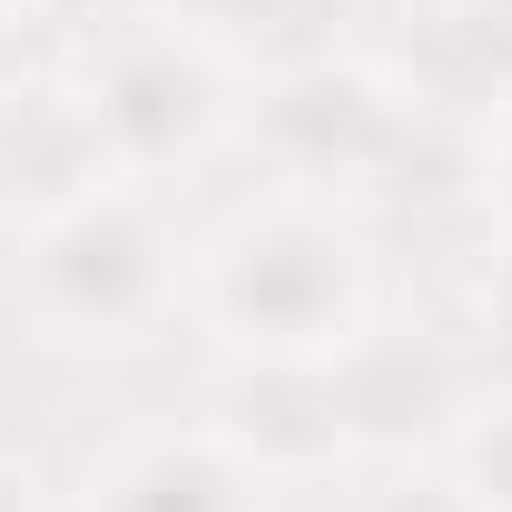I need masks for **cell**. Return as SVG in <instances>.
Returning a JSON list of instances; mask_svg holds the SVG:
<instances>
[{
	"mask_svg": "<svg viewBox=\"0 0 512 512\" xmlns=\"http://www.w3.org/2000/svg\"><path fill=\"white\" fill-rule=\"evenodd\" d=\"M188 316L227 365H335L375 325V266L325 197H256L188 247Z\"/></svg>",
	"mask_w": 512,
	"mask_h": 512,
	"instance_id": "1",
	"label": "cell"
},
{
	"mask_svg": "<svg viewBox=\"0 0 512 512\" xmlns=\"http://www.w3.org/2000/svg\"><path fill=\"white\" fill-rule=\"evenodd\" d=\"M20 306H30V325L50 345H89V355L148 345L158 325L188 306V247H178V227L158 217L148 188L109 178V188L30 217Z\"/></svg>",
	"mask_w": 512,
	"mask_h": 512,
	"instance_id": "2",
	"label": "cell"
},
{
	"mask_svg": "<svg viewBox=\"0 0 512 512\" xmlns=\"http://www.w3.org/2000/svg\"><path fill=\"white\" fill-rule=\"evenodd\" d=\"M424 119H434V99H414L404 69L355 60V50H306L256 89L247 138L276 168V188L335 207V197H404Z\"/></svg>",
	"mask_w": 512,
	"mask_h": 512,
	"instance_id": "3",
	"label": "cell"
},
{
	"mask_svg": "<svg viewBox=\"0 0 512 512\" xmlns=\"http://www.w3.org/2000/svg\"><path fill=\"white\" fill-rule=\"evenodd\" d=\"M69 89H79V109L99 128L109 178H128V188H158V178L197 168L227 138V119H237L227 50H207L197 30L158 20V10L119 20L109 40H89L79 69H69Z\"/></svg>",
	"mask_w": 512,
	"mask_h": 512,
	"instance_id": "4",
	"label": "cell"
},
{
	"mask_svg": "<svg viewBox=\"0 0 512 512\" xmlns=\"http://www.w3.org/2000/svg\"><path fill=\"white\" fill-rule=\"evenodd\" d=\"M276 483H256V463L207 414L197 424H138L79 473V512H266Z\"/></svg>",
	"mask_w": 512,
	"mask_h": 512,
	"instance_id": "5",
	"label": "cell"
},
{
	"mask_svg": "<svg viewBox=\"0 0 512 512\" xmlns=\"http://www.w3.org/2000/svg\"><path fill=\"white\" fill-rule=\"evenodd\" d=\"M207 424L256 463V483H316L355 453L335 365H227V394L207 404Z\"/></svg>",
	"mask_w": 512,
	"mask_h": 512,
	"instance_id": "6",
	"label": "cell"
},
{
	"mask_svg": "<svg viewBox=\"0 0 512 512\" xmlns=\"http://www.w3.org/2000/svg\"><path fill=\"white\" fill-rule=\"evenodd\" d=\"M0 178L30 188V217H50V207H69V197L109 188L99 128H89V109H79L69 79H40V89H20V99L0 109Z\"/></svg>",
	"mask_w": 512,
	"mask_h": 512,
	"instance_id": "7",
	"label": "cell"
},
{
	"mask_svg": "<svg viewBox=\"0 0 512 512\" xmlns=\"http://www.w3.org/2000/svg\"><path fill=\"white\" fill-rule=\"evenodd\" d=\"M335 394H345L355 444H404L414 424L453 414V365L434 345H404V335H375V325H365V335L335 355Z\"/></svg>",
	"mask_w": 512,
	"mask_h": 512,
	"instance_id": "8",
	"label": "cell"
},
{
	"mask_svg": "<svg viewBox=\"0 0 512 512\" xmlns=\"http://www.w3.org/2000/svg\"><path fill=\"white\" fill-rule=\"evenodd\" d=\"M453 473L483 512H512V394H483L453 424Z\"/></svg>",
	"mask_w": 512,
	"mask_h": 512,
	"instance_id": "9",
	"label": "cell"
},
{
	"mask_svg": "<svg viewBox=\"0 0 512 512\" xmlns=\"http://www.w3.org/2000/svg\"><path fill=\"white\" fill-rule=\"evenodd\" d=\"M306 10H316V0H158V20L197 30L207 50H247V40H286V30H306Z\"/></svg>",
	"mask_w": 512,
	"mask_h": 512,
	"instance_id": "10",
	"label": "cell"
},
{
	"mask_svg": "<svg viewBox=\"0 0 512 512\" xmlns=\"http://www.w3.org/2000/svg\"><path fill=\"white\" fill-rule=\"evenodd\" d=\"M473 365H483V394H512V256H493L473 296Z\"/></svg>",
	"mask_w": 512,
	"mask_h": 512,
	"instance_id": "11",
	"label": "cell"
},
{
	"mask_svg": "<svg viewBox=\"0 0 512 512\" xmlns=\"http://www.w3.org/2000/svg\"><path fill=\"white\" fill-rule=\"evenodd\" d=\"M345 512H483V503L463 493V473H414V463H394V473H375Z\"/></svg>",
	"mask_w": 512,
	"mask_h": 512,
	"instance_id": "12",
	"label": "cell"
},
{
	"mask_svg": "<svg viewBox=\"0 0 512 512\" xmlns=\"http://www.w3.org/2000/svg\"><path fill=\"white\" fill-rule=\"evenodd\" d=\"M473 188H483V217H493V237H503V256H512V128H493V138H483Z\"/></svg>",
	"mask_w": 512,
	"mask_h": 512,
	"instance_id": "13",
	"label": "cell"
},
{
	"mask_svg": "<svg viewBox=\"0 0 512 512\" xmlns=\"http://www.w3.org/2000/svg\"><path fill=\"white\" fill-rule=\"evenodd\" d=\"M0 512H30V473L20 463H0Z\"/></svg>",
	"mask_w": 512,
	"mask_h": 512,
	"instance_id": "14",
	"label": "cell"
},
{
	"mask_svg": "<svg viewBox=\"0 0 512 512\" xmlns=\"http://www.w3.org/2000/svg\"><path fill=\"white\" fill-rule=\"evenodd\" d=\"M0 10H10V0H0Z\"/></svg>",
	"mask_w": 512,
	"mask_h": 512,
	"instance_id": "15",
	"label": "cell"
}]
</instances>
